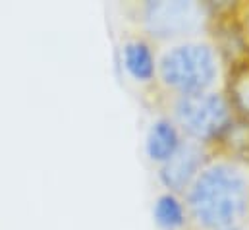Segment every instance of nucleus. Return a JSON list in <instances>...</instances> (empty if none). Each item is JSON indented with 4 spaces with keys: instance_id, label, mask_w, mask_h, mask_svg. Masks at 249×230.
Wrapping results in <instances>:
<instances>
[{
    "instance_id": "f257e3e1",
    "label": "nucleus",
    "mask_w": 249,
    "mask_h": 230,
    "mask_svg": "<svg viewBox=\"0 0 249 230\" xmlns=\"http://www.w3.org/2000/svg\"><path fill=\"white\" fill-rule=\"evenodd\" d=\"M189 223L199 230H222L248 221L249 174L246 163L214 155L184 195Z\"/></svg>"
},
{
    "instance_id": "f03ea898",
    "label": "nucleus",
    "mask_w": 249,
    "mask_h": 230,
    "mask_svg": "<svg viewBox=\"0 0 249 230\" xmlns=\"http://www.w3.org/2000/svg\"><path fill=\"white\" fill-rule=\"evenodd\" d=\"M220 74V55L213 43L184 41L170 45L160 57L157 83L170 95H197L213 91Z\"/></svg>"
},
{
    "instance_id": "7ed1b4c3",
    "label": "nucleus",
    "mask_w": 249,
    "mask_h": 230,
    "mask_svg": "<svg viewBox=\"0 0 249 230\" xmlns=\"http://www.w3.org/2000/svg\"><path fill=\"white\" fill-rule=\"evenodd\" d=\"M170 118L182 135L213 153L222 137L236 124V116L224 91H205L197 95L170 97Z\"/></svg>"
},
{
    "instance_id": "20e7f679",
    "label": "nucleus",
    "mask_w": 249,
    "mask_h": 230,
    "mask_svg": "<svg viewBox=\"0 0 249 230\" xmlns=\"http://www.w3.org/2000/svg\"><path fill=\"white\" fill-rule=\"evenodd\" d=\"M213 21L209 2L193 0H147L139 6L143 37L151 43L193 41Z\"/></svg>"
},
{
    "instance_id": "39448f33",
    "label": "nucleus",
    "mask_w": 249,
    "mask_h": 230,
    "mask_svg": "<svg viewBox=\"0 0 249 230\" xmlns=\"http://www.w3.org/2000/svg\"><path fill=\"white\" fill-rule=\"evenodd\" d=\"M214 157L209 147H203L195 141L184 137L180 149L157 169V178L164 192H172L178 195H186L189 186L195 182L199 172L207 167V163Z\"/></svg>"
},
{
    "instance_id": "423d86ee",
    "label": "nucleus",
    "mask_w": 249,
    "mask_h": 230,
    "mask_svg": "<svg viewBox=\"0 0 249 230\" xmlns=\"http://www.w3.org/2000/svg\"><path fill=\"white\" fill-rule=\"evenodd\" d=\"M120 64L135 83L141 85L157 83L159 57L149 39L145 37L125 39L120 49Z\"/></svg>"
},
{
    "instance_id": "0eeeda50",
    "label": "nucleus",
    "mask_w": 249,
    "mask_h": 230,
    "mask_svg": "<svg viewBox=\"0 0 249 230\" xmlns=\"http://www.w3.org/2000/svg\"><path fill=\"white\" fill-rule=\"evenodd\" d=\"M184 135L170 116H159L151 122L145 135V155L157 169L162 167L182 145Z\"/></svg>"
},
{
    "instance_id": "6e6552de",
    "label": "nucleus",
    "mask_w": 249,
    "mask_h": 230,
    "mask_svg": "<svg viewBox=\"0 0 249 230\" xmlns=\"http://www.w3.org/2000/svg\"><path fill=\"white\" fill-rule=\"evenodd\" d=\"M224 95L236 120L249 124V57L228 66Z\"/></svg>"
},
{
    "instance_id": "1a4fd4ad",
    "label": "nucleus",
    "mask_w": 249,
    "mask_h": 230,
    "mask_svg": "<svg viewBox=\"0 0 249 230\" xmlns=\"http://www.w3.org/2000/svg\"><path fill=\"white\" fill-rule=\"evenodd\" d=\"M153 221L160 230H186L191 223L184 195L160 192L153 201Z\"/></svg>"
},
{
    "instance_id": "9d476101",
    "label": "nucleus",
    "mask_w": 249,
    "mask_h": 230,
    "mask_svg": "<svg viewBox=\"0 0 249 230\" xmlns=\"http://www.w3.org/2000/svg\"><path fill=\"white\" fill-rule=\"evenodd\" d=\"M222 230H249V225H248V221H246V223H242V225H236V227H228V229H222Z\"/></svg>"
},
{
    "instance_id": "9b49d317",
    "label": "nucleus",
    "mask_w": 249,
    "mask_h": 230,
    "mask_svg": "<svg viewBox=\"0 0 249 230\" xmlns=\"http://www.w3.org/2000/svg\"><path fill=\"white\" fill-rule=\"evenodd\" d=\"M248 221H249V209H248Z\"/></svg>"
}]
</instances>
